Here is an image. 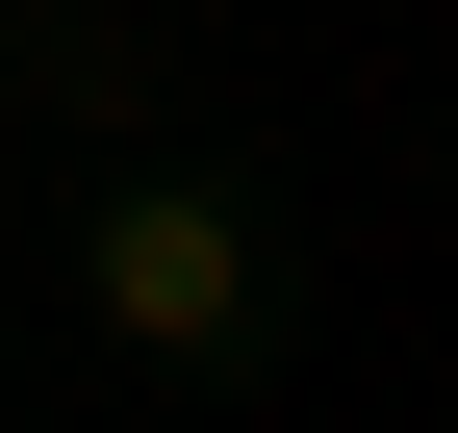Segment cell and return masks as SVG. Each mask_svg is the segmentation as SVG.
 Returning <instances> with one entry per match:
<instances>
[{"label": "cell", "instance_id": "1", "mask_svg": "<svg viewBox=\"0 0 458 433\" xmlns=\"http://www.w3.org/2000/svg\"><path fill=\"white\" fill-rule=\"evenodd\" d=\"M77 281H102V332H128V357H229L255 230H229L204 179H102V255H77Z\"/></svg>", "mask_w": 458, "mask_h": 433}, {"label": "cell", "instance_id": "2", "mask_svg": "<svg viewBox=\"0 0 458 433\" xmlns=\"http://www.w3.org/2000/svg\"><path fill=\"white\" fill-rule=\"evenodd\" d=\"M26 102H51V128H128V102H153V51H128V26H77V0H51V26H26Z\"/></svg>", "mask_w": 458, "mask_h": 433}]
</instances>
